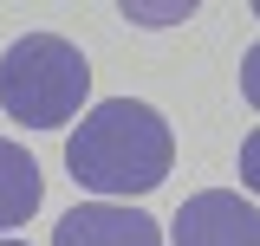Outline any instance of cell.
<instances>
[{
	"label": "cell",
	"instance_id": "cell-5",
	"mask_svg": "<svg viewBox=\"0 0 260 246\" xmlns=\"http://www.w3.org/2000/svg\"><path fill=\"white\" fill-rule=\"evenodd\" d=\"M39 162H32L20 143H7L0 136V233H13V227H26L32 208H39Z\"/></svg>",
	"mask_w": 260,
	"mask_h": 246
},
{
	"label": "cell",
	"instance_id": "cell-1",
	"mask_svg": "<svg viewBox=\"0 0 260 246\" xmlns=\"http://www.w3.org/2000/svg\"><path fill=\"white\" fill-rule=\"evenodd\" d=\"M169 162H176V136L137 97H111V104L85 110L65 143L72 182L91 194H150L169 182Z\"/></svg>",
	"mask_w": 260,
	"mask_h": 246
},
{
	"label": "cell",
	"instance_id": "cell-7",
	"mask_svg": "<svg viewBox=\"0 0 260 246\" xmlns=\"http://www.w3.org/2000/svg\"><path fill=\"white\" fill-rule=\"evenodd\" d=\"M241 91H247V104L260 110V39L247 46V59H241Z\"/></svg>",
	"mask_w": 260,
	"mask_h": 246
},
{
	"label": "cell",
	"instance_id": "cell-3",
	"mask_svg": "<svg viewBox=\"0 0 260 246\" xmlns=\"http://www.w3.org/2000/svg\"><path fill=\"white\" fill-rule=\"evenodd\" d=\"M169 240L176 246H260V208L241 201L234 188H202L176 208Z\"/></svg>",
	"mask_w": 260,
	"mask_h": 246
},
{
	"label": "cell",
	"instance_id": "cell-8",
	"mask_svg": "<svg viewBox=\"0 0 260 246\" xmlns=\"http://www.w3.org/2000/svg\"><path fill=\"white\" fill-rule=\"evenodd\" d=\"M130 20H189V0L182 7H124Z\"/></svg>",
	"mask_w": 260,
	"mask_h": 246
},
{
	"label": "cell",
	"instance_id": "cell-2",
	"mask_svg": "<svg viewBox=\"0 0 260 246\" xmlns=\"http://www.w3.org/2000/svg\"><path fill=\"white\" fill-rule=\"evenodd\" d=\"M91 65L59 32H26L0 59V110L26 130H59L72 110H85Z\"/></svg>",
	"mask_w": 260,
	"mask_h": 246
},
{
	"label": "cell",
	"instance_id": "cell-4",
	"mask_svg": "<svg viewBox=\"0 0 260 246\" xmlns=\"http://www.w3.org/2000/svg\"><path fill=\"white\" fill-rule=\"evenodd\" d=\"M52 246H162V233H156V220L137 214V208H117V201H78L72 214H59Z\"/></svg>",
	"mask_w": 260,
	"mask_h": 246
},
{
	"label": "cell",
	"instance_id": "cell-6",
	"mask_svg": "<svg viewBox=\"0 0 260 246\" xmlns=\"http://www.w3.org/2000/svg\"><path fill=\"white\" fill-rule=\"evenodd\" d=\"M241 182L260 194V130H247V143H241Z\"/></svg>",
	"mask_w": 260,
	"mask_h": 246
},
{
	"label": "cell",
	"instance_id": "cell-9",
	"mask_svg": "<svg viewBox=\"0 0 260 246\" xmlns=\"http://www.w3.org/2000/svg\"><path fill=\"white\" fill-rule=\"evenodd\" d=\"M0 246H26V240H0Z\"/></svg>",
	"mask_w": 260,
	"mask_h": 246
},
{
	"label": "cell",
	"instance_id": "cell-10",
	"mask_svg": "<svg viewBox=\"0 0 260 246\" xmlns=\"http://www.w3.org/2000/svg\"><path fill=\"white\" fill-rule=\"evenodd\" d=\"M254 13H260V0H254Z\"/></svg>",
	"mask_w": 260,
	"mask_h": 246
}]
</instances>
